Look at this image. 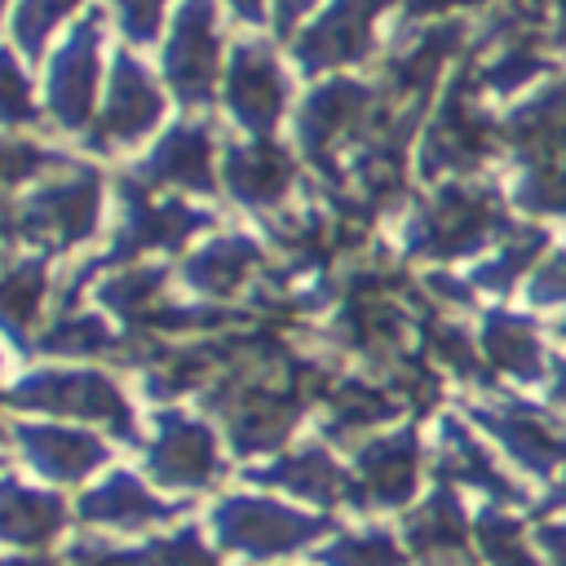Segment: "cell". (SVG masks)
Segmentation results:
<instances>
[{
	"mask_svg": "<svg viewBox=\"0 0 566 566\" xmlns=\"http://www.w3.org/2000/svg\"><path fill=\"white\" fill-rule=\"evenodd\" d=\"M495 212H500V203L491 195L451 186L429 203V212L416 230V243H420V252H469L482 234H491L500 226Z\"/></svg>",
	"mask_w": 566,
	"mask_h": 566,
	"instance_id": "1",
	"label": "cell"
},
{
	"mask_svg": "<svg viewBox=\"0 0 566 566\" xmlns=\"http://www.w3.org/2000/svg\"><path fill=\"white\" fill-rule=\"evenodd\" d=\"M217 75V22L208 0H195L181 9L172 44H168V80L186 102H203L212 93Z\"/></svg>",
	"mask_w": 566,
	"mask_h": 566,
	"instance_id": "2",
	"label": "cell"
},
{
	"mask_svg": "<svg viewBox=\"0 0 566 566\" xmlns=\"http://www.w3.org/2000/svg\"><path fill=\"white\" fill-rule=\"evenodd\" d=\"M18 402H31V407H49V411H71V416H88V420H106L111 429L128 433V407L119 398V389L102 376H35L27 380L18 394Z\"/></svg>",
	"mask_w": 566,
	"mask_h": 566,
	"instance_id": "3",
	"label": "cell"
},
{
	"mask_svg": "<svg viewBox=\"0 0 566 566\" xmlns=\"http://www.w3.org/2000/svg\"><path fill=\"white\" fill-rule=\"evenodd\" d=\"M217 526L221 535L243 548V553H283V548H296L301 539H310L318 526L279 509V504H265V500H234L217 513Z\"/></svg>",
	"mask_w": 566,
	"mask_h": 566,
	"instance_id": "4",
	"label": "cell"
},
{
	"mask_svg": "<svg viewBox=\"0 0 566 566\" xmlns=\"http://www.w3.org/2000/svg\"><path fill=\"white\" fill-rule=\"evenodd\" d=\"M93 217H97V181H93V172H80L75 181H57V186L40 190L22 212L27 230L40 234V239H53V243L84 239L93 230Z\"/></svg>",
	"mask_w": 566,
	"mask_h": 566,
	"instance_id": "5",
	"label": "cell"
},
{
	"mask_svg": "<svg viewBox=\"0 0 566 566\" xmlns=\"http://www.w3.org/2000/svg\"><path fill=\"white\" fill-rule=\"evenodd\" d=\"M380 13V0H336L318 27L301 40L305 66H340L367 53L371 44V18Z\"/></svg>",
	"mask_w": 566,
	"mask_h": 566,
	"instance_id": "6",
	"label": "cell"
},
{
	"mask_svg": "<svg viewBox=\"0 0 566 566\" xmlns=\"http://www.w3.org/2000/svg\"><path fill=\"white\" fill-rule=\"evenodd\" d=\"M287 84L274 66V57L256 44H243L230 66V106L248 128H270L283 111Z\"/></svg>",
	"mask_w": 566,
	"mask_h": 566,
	"instance_id": "7",
	"label": "cell"
},
{
	"mask_svg": "<svg viewBox=\"0 0 566 566\" xmlns=\"http://www.w3.org/2000/svg\"><path fill=\"white\" fill-rule=\"evenodd\" d=\"M159 115V93L155 84L142 75V66L133 57H119L115 62V75H111V93H106V119L97 128V146H119V142H133L142 137Z\"/></svg>",
	"mask_w": 566,
	"mask_h": 566,
	"instance_id": "8",
	"label": "cell"
},
{
	"mask_svg": "<svg viewBox=\"0 0 566 566\" xmlns=\"http://www.w3.org/2000/svg\"><path fill=\"white\" fill-rule=\"evenodd\" d=\"M97 88V31L93 22L80 27L66 44V53L53 66V84H49V106L62 124H84L88 102Z\"/></svg>",
	"mask_w": 566,
	"mask_h": 566,
	"instance_id": "9",
	"label": "cell"
},
{
	"mask_svg": "<svg viewBox=\"0 0 566 566\" xmlns=\"http://www.w3.org/2000/svg\"><path fill=\"white\" fill-rule=\"evenodd\" d=\"M150 464L172 486H203V482L217 478L212 438H208V429H199L190 420H164L159 442L150 451Z\"/></svg>",
	"mask_w": 566,
	"mask_h": 566,
	"instance_id": "10",
	"label": "cell"
},
{
	"mask_svg": "<svg viewBox=\"0 0 566 566\" xmlns=\"http://www.w3.org/2000/svg\"><path fill=\"white\" fill-rule=\"evenodd\" d=\"M367 119V88L349 80H332L310 97V111L301 119V137L310 150H327L340 133L358 128Z\"/></svg>",
	"mask_w": 566,
	"mask_h": 566,
	"instance_id": "11",
	"label": "cell"
},
{
	"mask_svg": "<svg viewBox=\"0 0 566 566\" xmlns=\"http://www.w3.org/2000/svg\"><path fill=\"white\" fill-rule=\"evenodd\" d=\"M226 177H230V186H234L239 199H248V203H270V199H279V195L287 190L292 164H287L283 150L256 142V146H248V150H230Z\"/></svg>",
	"mask_w": 566,
	"mask_h": 566,
	"instance_id": "12",
	"label": "cell"
},
{
	"mask_svg": "<svg viewBox=\"0 0 566 566\" xmlns=\"http://www.w3.org/2000/svg\"><path fill=\"white\" fill-rule=\"evenodd\" d=\"M429 155H433V164H451V168L486 155V124L469 111V102H460V97L447 102V111L429 137Z\"/></svg>",
	"mask_w": 566,
	"mask_h": 566,
	"instance_id": "13",
	"label": "cell"
},
{
	"mask_svg": "<svg viewBox=\"0 0 566 566\" xmlns=\"http://www.w3.org/2000/svg\"><path fill=\"white\" fill-rule=\"evenodd\" d=\"M358 473H363V486L376 500H402L416 486V451H411V438H394V442H380V447L363 451Z\"/></svg>",
	"mask_w": 566,
	"mask_h": 566,
	"instance_id": "14",
	"label": "cell"
},
{
	"mask_svg": "<svg viewBox=\"0 0 566 566\" xmlns=\"http://www.w3.org/2000/svg\"><path fill=\"white\" fill-rule=\"evenodd\" d=\"M22 442L31 451V460L57 478H80L88 464H97V442L71 429H22Z\"/></svg>",
	"mask_w": 566,
	"mask_h": 566,
	"instance_id": "15",
	"label": "cell"
},
{
	"mask_svg": "<svg viewBox=\"0 0 566 566\" xmlns=\"http://www.w3.org/2000/svg\"><path fill=\"white\" fill-rule=\"evenodd\" d=\"M208 155H212V142L203 128H177L155 150L150 172L164 181H181V186H208Z\"/></svg>",
	"mask_w": 566,
	"mask_h": 566,
	"instance_id": "16",
	"label": "cell"
},
{
	"mask_svg": "<svg viewBox=\"0 0 566 566\" xmlns=\"http://www.w3.org/2000/svg\"><path fill=\"white\" fill-rule=\"evenodd\" d=\"M84 513L93 522H111V526H142V522L164 517V504L150 500L133 478H115L111 486H102L84 500Z\"/></svg>",
	"mask_w": 566,
	"mask_h": 566,
	"instance_id": "17",
	"label": "cell"
},
{
	"mask_svg": "<svg viewBox=\"0 0 566 566\" xmlns=\"http://www.w3.org/2000/svg\"><path fill=\"white\" fill-rule=\"evenodd\" d=\"M491 429H500L504 447H509L522 464L548 469L553 460H562V455H566L562 438H553V433H548L539 420H531V416H491Z\"/></svg>",
	"mask_w": 566,
	"mask_h": 566,
	"instance_id": "18",
	"label": "cell"
},
{
	"mask_svg": "<svg viewBox=\"0 0 566 566\" xmlns=\"http://www.w3.org/2000/svg\"><path fill=\"white\" fill-rule=\"evenodd\" d=\"M199 226V217H190L186 208H133L128 212V230H124V248H155V243H177L181 234H190Z\"/></svg>",
	"mask_w": 566,
	"mask_h": 566,
	"instance_id": "19",
	"label": "cell"
},
{
	"mask_svg": "<svg viewBox=\"0 0 566 566\" xmlns=\"http://www.w3.org/2000/svg\"><path fill=\"white\" fill-rule=\"evenodd\" d=\"M248 270H252V243H239V239H226L190 261V279L208 292H230Z\"/></svg>",
	"mask_w": 566,
	"mask_h": 566,
	"instance_id": "20",
	"label": "cell"
},
{
	"mask_svg": "<svg viewBox=\"0 0 566 566\" xmlns=\"http://www.w3.org/2000/svg\"><path fill=\"white\" fill-rule=\"evenodd\" d=\"M270 478L283 482L287 491H296V495H310V500H332L340 491V469L327 455H318V451H305V455L283 460Z\"/></svg>",
	"mask_w": 566,
	"mask_h": 566,
	"instance_id": "21",
	"label": "cell"
},
{
	"mask_svg": "<svg viewBox=\"0 0 566 566\" xmlns=\"http://www.w3.org/2000/svg\"><path fill=\"white\" fill-rule=\"evenodd\" d=\"M486 345H491V358H495L500 367H509V371L531 376V371L539 367V345H535L531 327L517 323V318H509V314H500V318L486 327Z\"/></svg>",
	"mask_w": 566,
	"mask_h": 566,
	"instance_id": "22",
	"label": "cell"
},
{
	"mask_svg": "<svg viewBox=\"0 0 566 566\" xmlns=\"http://www.w3.org/2000/svg\"><path fill=\"white\" fill-rule=\"evenodd\" d=\"M62 517V504L49 495L9 491V535L13 539H44Z\"/></svg>",
	"mask_w": 566,
	"mask_h": 566,
	"instance_id": "23",
	"label": "cell"
},
{
	"mask_svg": "<svg viewBox=\"0 0 566 566\" xmlns=\"http://www.w3.org/2000/svg\"><path fill=\"white\" fill-rule=\"evenodd\" d=\"M411 539L429 553V557H438V553H451V548H460V539H464V531H460V517H455V509L447 504V500H433L416 522H411Z\"/></svg>",
	"mask_w": 566,
	"mask_h": 566,
	"instance_id": "24",
	"label": "cell"
},
{
	"mask_svg": "<svg viewBox=\"0 0 566 566\" xmlns=\"http://www.w3.org/2000/svg\"><path fill=\"white\" fill-rule=\"evenodd\" d=\"M332 566H402L398 548L385 535H349L327 553Z\"/></svg>",
	"mask_w": 566,
	"mask_h": 566,
	"instance_id": "25",
	"label": "cell"
},
{
	"mask_svg": "<svg viewBox=\"0 0 566 566\" xmlns=\"http://www.w3.org/2000/svg\"><path fill=\"white\" fill-rule=\"evenodd\" d=\"M40 292H44V270H40V265H22V270L9 274L4 305H9V323H13V327H22L27 318H35Z\"/></svg>",
	"mask_w": 566,
	"mask_h": 566,
	"instance_id": "26",
	"label": "cell"
},
{
	"mask_svg": "<svg viewBox=\"0 0 566 566\" xmlns=\"http://www.w3.org/2000/svg\"><path fill=\"white\" fill-rule=\"evenodd\" d=\"M80 0H22V9H18V40L27 44V49H35L40 40H44V31L66 13V9H75Z\"/></svg>",
	"mask_w": 566,
	"mask_h": 566,
	"instance_id": "27",
	"label": "cell"
},
{
	"mask_svg": "<svg viewBox=\"0 0 566 566\" xmlns=\"http://www.w3.org/2000/svg\"><path fill=\"white\" fill-rule=\"evenodd\" d=\"M482 544H486V553H491L500 566H522V562H526V539H522V531L509 526V522L486 517V522H482Z\"/></svg>",
	"mask_w": 566,
	"mask_h": 566,
	"instance_id": "28",
	"label": "cell"
},
{
	"mask_svg": "<svg viewBox=\"0 0 566 566\" xmlns=\"http://www.w3.org/2000/svg\"><path fill=\"white\" fill-rule=\"evenodd\" d=\"M522 203L526 208H539V212H566V168L535 172L522 186Z\"/></svg>",
	"mask_w": 566,
	"mask_h": 566,
	"instance_id": "29",
	"label": "cell"
},
{
	"mask_svg": "<svg viewBox=\"0 0 566 566\" xmlns=\"http://www.w3.org/2000/svg\"><path fill=\"white\" fill-rule=\"evenodd\" d=\"M106 340H111V336H106L93 318H71V323H62V327L49 336L53 349H75V354H80V349H97V345H106Z\"/></svg>",
	"mask_w": 566,
	"mask_h": 566,
	"instance_id": "30",
	"label": "cell"
},
{
	"mask_svg": "<svg viewBox=\"0 0 566 566\" xmlns=\"http://www.w3.org/2000/svg\"><path fill=\"white\" fill-rule=\"evenodd\" d=\"M115 4H119V18H124V31L133 40H150V31L159 27L164 0H115Z\"/></svg>",
	"mask_w": 566,
	"mask_h": 566,
	"instance_id": "31",
	"label": "cell"
},
{
	"mask_svg": "<svg viewBox=\"0 0 566 566\" xmlns=\"http://www.w3.org/2000/svg\"><path fill=\"white\" fill-rule=\"evenodd\" d=\"M535 243H539V234H531V239L513 243V248H509V252H504V256H500V261H495V265L482 274V283H491V287H509V283L517 279V270H522V265L535 256Z\"/></svg>",
	"mask_w": 566,
	"mask_h": 566,
	"instance_id": "32",
	"label": "cell"
},
{
	"mask_svg": "<svg viewBox=\"0 0 566 566\" xmlns=\"http://www.w3.org/2000/svg\"><path fill=\"white\" fill-rule=\"evenodd\" d=\"M433 349L455 367V371H464V376H478V363H473V349H469V340L464 336H455L451 327H433Z\"/></svg>",
	"mask_w": 566,
	"mask_h": 566,
	"instance_id": "33",
	"label": "cell"
},
{
	"mask_svg": "<svg viewBox=\"0 0 566 566\" xmlns=\"http://www.w3.org/2000/svg\"><path fill=\"white\" fill-rule=\"evenodd\" d=\"M159 562H164V566H217V562L203 553V544H199L195 535H177V539H168V544L159 548Z\"/></svg>",
	"mask_w": 566,
	"mask_h": 566,
	"instance_id": "34",
	"label": "cell"
},
{
	"mask_svg": "<svg viewBox=\"0 0 566 566\" xmlns=\"http://www.w3.org/2000/svg\"><path fill=\"white\" fill-rule=\"evenodd\" d=\"M539 301H553V296H562L566 292V261H553L544 274H539Z\"/></svg>",
	"mask_w": 566,
	"mask_h": 566,
	"instance_id": "35",
	"label": "cell"
},
{
	"mask_svg": "<svg viewBox=\"0 0 566 566\" xmlns=\"http://www.w3.org/2000/svg\"><path fill=\"white\" fill-rule=\"evenodd\" d=\"M310 4H314V0H279V27H292Z\"/></svg>",
	"mask_w": 566,
	"mask_h": 566,
	"instance_id": "36",
	"label": "cell"
},
{
	"mask_svg": "<svg viewBox=\"0 0 566 566\" xmlns=\"http://www.w3.org/2000/svg\"><path fill=\"white\" fill-rule=\"evenodd\" d=\"M447 4H469V0H407L411 13H433V9H447Z\"/></svg>",
	"mask_w": 566,
	"mask_h": 566,
	"instance_id": "37",
	"label": "cell"
},
{
	"mask_svg": "<svg viewBox=\"0 0 566 566\" xmlns=\"http://www.w3.org/2000/svg\"><path fill=\"white\" fill-rule=\"evenodd\" d=\"M230 4H234V13H239V18H248V22H256V18H261V0H230Z\"/></svg>",
	"mask_w": 566,
	"mask_h": 566,
	"instance_id": "38",
	"label": "cell"
},
{
	"mask_svg": "<svg viewBox=\"0 0 566 566\" xmlns=\"http://www.w3.org/2000/svg\"><path fill=\"white\" fill-rule=\"evenodd\" d=\"M93 566H142L137 557H119V553H111V557H97Z\"/></svg>",
	"mask_w": 566,
	"mask_h": 566,
	"instance_id": "39",
	"label": "cell"
},
{
	"mask_svg": "<svg viewBox=\"0 0 566 566\" xmlns=\"http://www.w3.org/2000/svg\"><path fill=\"white\" fill-rule=\"evenodd\" d=\"M553 9H557V40L566 44V0H553Z\"/></svg>",
	"mask_w": 566,
	"mask_h": 566,
	"instance_id": "40",
	"label": "cell"
},
{
	"mask_svg": "<svg viewBox=\"0 0 566 566\" xmlns=\"http://www.w3.org/2000/svg\"><path fill=\"white\" fill-rule=\"evenodd\" d=\"M557 398L566 402V367H562V380H557Z\"/></svg>",
	"mask_w": 566,
	"mask_h": 566,
	"instance_id": "41",
	"label": "cell"
},
{
	"mask_svg": "<svg viewBox=\"0 0 566 566\" xmlns=\"http://www.w3.org/2000/svg\"><path fill=\"white\" fill-rule=\"evenodd\" d=\"M562 500H566V486H562Z\"/></svg>",
	"mask_w": 566,
	"mask_h": 566,
	"instance_id": "42",
	"label": "cell"
}]
</instances>
